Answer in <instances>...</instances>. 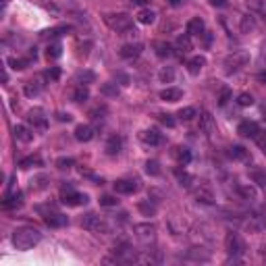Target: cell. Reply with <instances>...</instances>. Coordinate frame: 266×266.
Here are the masks:
<instances>
[{
    "mask_svg": "<svg viewBox=\"0 0 266 266\" xmlns=\"http://www.w3.org/2000/svg\"><path fill=\"white\" fill-rule=\"evenodd\" d=\"M42 239V233L35 227H19L13 231V245L17 250H32Z\"/></svg>",
    "mask_w": 266,
    "mask_h": 266,
    "instance_id": "6da1fadb",
    "label": "cell"
},
{
    "mask_svg": "<svg viewBox=\"0 0 266 266\" xmlns=\"http://www.w3.org/2000/svg\"><path fill=\"white\" fill-rule=\"evenodd\" d=\"M104 23H106L112 32L117 33H125L131 30V17L127 13H112V15H106L104 17Z\"/></svg>",
    "mask_w": 266,
    "mask_h": 266,
    "instance_id": "7a4b0ae2",
    "label": "cell"
},
{
    "mask_svg": "<svg viewBox=\"0 0 266 266\" xmlns=\"http://www.w3.org/2000/svg\"><path fill=\"white\" fill-rule=\"evenodd\" d=\"M250 63V54L245 50H235L233 54H229L225 59V73L231 75V73H237L239 69H243L245 65Z\"/></svg>",
    "mask_w": 266,
    "mask_h": 266,
    "instance_id": "3957f363",
    "label": "cell"
},
{
    "mask_svg": "<svg viewBox=\"0 0 266 266\" xmlns=\"http://www.w3.org/2000/svg\"><path fill=\"white\" fill-rule=\"evenodd\" d=\"M81 227L90 233H108V223L94 212H88L81 218Z\"/></svg>",
    "mask_w": 266,
    "mask_h": 266,
    "instance_id": "277c9868",
    "label": "cell"
},
{
    "mask_svg": "<svg viewBox=\"0 0 266 266\" xmlns=\"http://www.w3.org/2000/svg\"><path fill=\"white\" fill-rule=\"evenodd\" d=\"M135 237H137L141 243H146V245L154 243V239H156V227L150 225V223L137 225V227H135Z\"/></svg>",
    "mask_w": 266,
    "mask_h": 266,
    "instance_id": "5b68a950",
    "label": "cell"
},
{
    "mask_svg": "<svg viewBox=\"0 0 266 266\" xmlns=\"http://www.w3.org/2000/svg\"><path fill=\"white\" fill-rule=\"evenodd\" d=\"M88 200H90L88 196L75 192L73 187H65L63 189V202L66 206H81V204H88Z\"/></svg>",
    "mask_w": 266,
    "mask_h": 266,
    "instance_id": "8992f818",
    "label": "cell"
},
{
    "mask_svg": "<svg viewBox=\"0 0 266 266\" xmlns=\"http://www.w3.org/2000/svg\"><path fill=\"white\" fill-rule=\"evenodd\" d=\"M248 231H252V233H260V231H264L266 229V212L264 210H258V212H254V214H250V218H248Z\"/></svg>",
    "mask_w": 266,
    "mask_h": 266,
    "instance_id": "52a82bcc",
    "label": "cell"
},
{
    "mask_svg": "<svg viewBox=\"0 0 266 266\" xmlns=\"http://www.w3.org/2000/svg\"><path fill=\"white\" fill-rule=\"evenodd\" d=\"M225 245H227V252L233 254V256L243 254V250H245V243H243V239L237 233H229V235H227Z\"/></svg>",
    "mask_w": 266,
    "mask_h": 266,
    "instance_id": "ba28073f",
    "label": "cell"
},
{
    "mask_svg": "<svg viewBox=\"0 0 266 266\" xmlns=\"http://www.w3.org/2000/svg\"><path fill=\"white\" fill-rule=\"evenodd\" d=\"M115 258H117V262L129 264V262H137L139 256H137V252L133 248H129V245H121V248L115 250Z\"/></svg>",
    "mask_w": 266,
    "mask_h": 266,
    "instance_id": "9c48e42d",
    "label": "cell"
},
{
    "mask_svg": "<svg viewBox=\"0 0 266 266\" xmlns=\"http://www.w3.org/2000/svg\"><path fill=\"white\" fill-rule=\"evenodd\" d=\"M115 189H117V194H135L137 189H139V183L135 181V179H119V181L115 183Z\"/></svg>",
    "mask_w": 266,
    "mask_h": 266,
    "instance_id": "30bf717a",
    "label": "cell"
},
{
    "mask_svg": "<svg viewBox=\"0 0 266 266\" xmlns=\"http://www.w3.org/2000/svg\"><path fill=\"white\" fill-rule=\"evenodd\" d=\"M23 204V194L21 192H8L2 200V208L4 210H13V208H19Z\"/></svg>",
    "mask_w": 266,
    "mask_h": 266,
    "instance_id": "8fae6325",
    "label": "cell"
},
{
    "mask_svg": "<svg viewBox=\"0 0 266 266\" xmlns=\"http://www.w3.org/2000/svg\"><path fill=\"white\" fill-rule=\"evenodd\" d=\"M237 133H239L241 137H256L260 133V127L256 125L254 121H243V123H239V127H237Z\"/></svg>",
    "mask_w": 266,
    "mask_h": 266,
    "instance_id": "7c38bea8",
    "label": "cell"
},
{
    "mask_svg": "<svg viewBox=\"0 0 266 266\" xmlns=\"http://www.w3.org/2000/svg\"><path fill=\"white\" fill-rule=\"evenodd\" d=\"M194 196L198 202H202V204H214V194L208 185H200L198 189H194Z\"/></svg>",
    "mask_w": 266,
    "mask_h": 266,
    "instance_id": "4fadbf2b",
    "label": "cell"
},
{
    "mask_svg": "<svg viewBox=\"0 0 266 266\" xmlns=\"http://www.w3.org/2000/svg\"><path fill=\"white\" fill-rule=\"evenodd\" d=\"M139 139L144 141V144H148V146H158L160 141H163V135H160L156 129H144L139 133Z\"/></svg>",
    "mask_w": 266,
    "mask_h": 266,
    "instance_id": "5bb4252c",
    "label": "cell"
},
{
    "mask_svg": "<svg viewBox=\"0 0 266 266\" xmlns=\"http://www.w3.org/2000/svg\"><path fill=\"white\" fill-rule=\"evenodd\" d=\"M141 50H144L141 44H125L119 54H121V59H137V56L141 54Z\"/></svg>",
    "mask_w": 266,
    "mask_h": 266,
    "instance_id": "9a60e30c",
    "label": "cell"
},
{
    "mask_svg": "<svg viewBox=\"0 0 266 266\" xmlns=\"http://www.w3.org/2000/svg\"><path fill=\"white\" fill-rule=\"evenodd\" d=\"M27 121L33 125V129H46V117H44V112L40 108H35V110H30V115H27Z\"/></svg>",
    "mask_w": 266,
    "mask_h": 266,
    "instance_id": "2e32d148",
    "label": "cell"
},
{
    "mask_svg": "<svg viewBox=\"0 0 266 266\" xmlns=\"http://www.w3.org/2000/svg\"><path fill=\"white\" fill-rule=\"evenodd\" d=\"M13 133H15V139L17 141H23V144H30V141L33 139V131H30L25 125H17L13 129Z\"/></svg>",
    "mask_w": 266,
    "mask_h": 266,
    "instance_id": "e0dca14e",
    "label": "cell"
},
{
    "mask_svg": "<svg viewBox=\"0 0 266 266\" xmlns=\"http://www.w3.org/2000/svg\"><path fill=\"white\" fill-rule=\"evenodd\" d=\"M160 98H163L165 102H177V100L183 98V90H179V88H166V90L160 92Z\"/></svg>",
    "mask_w": 266,
    "mask_h": 266,
    "instance_id": "ac0fdd59",
    "label": "cell"
},
{
    "mask_svg": "<svg viewBox=\"0 0 266 266\" xmlns=\"http://www.w3.org/2000/svg\"><path fill=\"white\" fill-rule=\"evenodd\" d=\"M204 30H206V25H204V21L200 17H194L192 21L187 23V33L189 35H202Z\"/></svg>",
    "mask_w": 266,
    "mask_h": 266,
    "instance_id": "d6986e66",
    "label": "cell"
},
{
    "mask_svg": "<svg viewBox=\"0 0 266 266\" xmlns=\"http://www.w3.org/2000/svg\"><path fill=\"white\" fill-rule=\"evenodd\" d=\"M44 221L48 227H65L66 225V216L65 214H59V212H48L44 216Z\"/></svg>",
    "mask_w": 266,
    "mask_h": 266,
    "instance_id": "ffe728a7",
    "label": "cell"
},
{
    "mask_svg": "<svg viewBox=\"0 0 266 266\" xmlns=\"http://www.w3.org/2000/svg\"><path fill=\"white\" fill-rule=\"evenodd\" d=\"M94 137V129L90 125H79L75 129V139L77 141H90Z\"/></svg>",
    "mask_w": 266,
    "mask_h": 266,
    "instance_id": "44dd1931",
    "label": "cell"
},
{
    "mask_svg": "<svg viewBox=\"0 0 266 266\" xmlns=\"http://www.w3.org/2000/svg\"><path fill=\"white\" fill-rule=\"evenodd\" d=\"M137 21L141 25H152V23L156 21V13L150 11V8H141V11L137 13Z\"/></svg>",
    "mask_w": 266,
    "mask_h": 266,
    "instance_id": "7402d4cb",
    "label": "cell"
},
{
    "mask_svg": "<svg viewBox=\"0 0 266 266\" xmlns=\"http://www.w3.org/2000/svg\"><path fill=\"white\" fill-rule=\"evenodd\" d=\"M204 65H206V59H204V56H194V59L187 63V69H189V73H192V75H198L200 71H202V66H204Z\"/></svg>",
    "mask_w": 266,
    "mask_h": 266,
    "instance_id": "603a6c76",
    "label": "cell"
},
{
    "mask_svg": "<svg viewBox=\"0 0 266 266\" xmlns=\"http://www.w3.org/2000/svg\"><path fill=\"white\" fill-rule=\"evenodd\" d=\"M177 50H181L183 54L192 50V35H189V33L179 35V37H177Z\"/></svg>",
    "mask_w": 266,
    "mask_h": 266,
    "instance_id": "cb8c5ba5",
    "label": "cell"
},
{
    "mask_svg": "<svg viewBox=\"0 0 266 266\" xmlns=\"http://www.w3.org/2000/svg\"><path fill=\"white\" fill-rule=\"evenodd\" d=\"M254 30H256L254 19H252L250 15H243V17L239 19V32H241V33H250V32H254Z\"/></svg>",
    "mask_w": 266,
    "mask_h": 266,
    "instance_id": "d4e9b609",
    "label": "cell"
},
{
    "mask_svg": "<svg viewBox=\"0 0 266 266\" xmlns=\"http://www.w3.org/2000/svg\"><path fill=\"white\" fill-rule=\"evenodd\" d=\"M121 146H123V139L115 135V137H110V139H108V144H106V152H108L110 156H115V154H119V152H121Z\"/></svg>",
    "mask_w": 266,
    "mask_h": 266,
    "instance_id": "484cf974",
    "label": "cell"
},
{
    "mask_svg": "<svg viewBox=\"0 0 266 266\" xmlns=\"http://www.w3.org/2000/svg\"><path fill=\"white\" fill-rule=\"evenodd\" d=\"M229 156L233 160H245L248 158V152H245V148H241V146H231L229 148Z\"/></svg>",
    "mask_w": 266,
    "mask_h": 266,
    "instance_id": "4316f807",
    "label": "cell"
},
{
    "mask_svg": "<svg viewBox=\"0 0 266 266\" xmlns=\"http://www.w3.org/2000/svg\"><path fill=\"white\" fill-rule=\"evenodd\" d=\"M237 194H239L243 200H256V189L252 185H239L237 187Z\"/></svg>",
    "mask_w": 266,
    "mask_h": 266,
    "instance_id": "83f0119b",
    "label": "cell"
},
{
    "mask_svg": "<svg viewBox=\"0 0 266 266\" xmlns=\"http://www.w3.org/2000/svg\"><path fill=\"white\" fill-rule=\"evenodd\" d=\"M40 90H42V83L37 81V79L27 81V85H25V94H27V96H37V94H40Z\"/></svg>",
    "mask_w": 266,
    "mask_h": 266,
    "instance_id": "f1b7e54d",
    "label": "cell"
},
{
    "mask_svg": "<svg viewBox=\"0 0 266 266\" xmlns=\"http://www.w3.org/2000/svg\"><path fill=\"white\" fill-rule=\"evenodd\" d=\"M175 175H177L179 183H181L183 187H192V181H194V177L189 175V173H185V170H181V168H177V170H175Z\"/></svg>",
    "mask_w": 266,
    "mask_h": 266,
    "instance_id": "f546056e",
    "label": "cell"
},
{
    "mask_svg": "<svg viewBox=\"0 0 266 266\" xmlns=\"http://www.w3.org/2000/svg\"><path fill=\"white\" fill-rule=\"evenodd\" d=\"M175 156L181 165H187L189 160H192V152H189L187 148H175Z\"/></svg>",
    "mask_w": 266,
    "mask_h": 266,
    "instance_id": "4dcf8cb0",
    "label": "cell"
},
{
    "mask_svg": "<svg viewBox=\"0 0 266 266\" xmlns=\"http://www.w3.org/2000/svg\"><path fill=\"white\" fill-rule=\"evenodd\" d=\"M158 77H160V81H163V83H170V81L175 79V71H173V66H165V69L158 73Z\"/></svg>",
    "mask_w": 266,
    "mask_h": 266,
    "instance_id": "1f68e13d",
    "label": "cell"
},
{
    "mask_svg": "<svg viewBox=\"0 0 266 266\" xmlns=\"http://www.w3.org/2000/svg\"><path fill=\"white\" fill-rule=\"evenodd\" d=\"M88 98H90V92H88V88H83V85H79V88L75 90V94H73L75 102H85Z\"/></svg>",
    "mask_w": 266,
    "mask_h": 266,
    "instance_id": "d6a6232c",
    "label": "cell"
},
{
    "mask_svg": "<svg viewBox=\"0 0 266 266\" xmlns=\"http://www.w3.org/2000/svg\"><path fill=\"white\" fill-rule=\"evenodd\" d=\"M196 115H198V110H196L194 106H187V108L179 110V119H181V121H192Z\"/></svg>",
    "mask_w": 266,
    "mask_h": 266,
    "instance_id": "836d02e7",
    "label": "cell"
},
{
    "mask_svg": "<svg viewBox=\"0 0 266 266\" xmlns=\"http://www.w3.org/2000/svg\"><path fill=\"white\" fill-rule=\"evenodd\" d=\"M154 48H156V54L160 56V59H165V56H170V46L165 44V42H156Z\"/></svg>",
    "mask_w": 266,
    "mask_h": 266,
    "instance_id": "e575fe53",
    "label": "cell"
},
{
    "mask_svg": "<svg viewBox=\"0 0 266 266\" xmlns=\"http://www.w3.org/2000/svg\"><path fill=\"white\" fill-rule=\"evenodd\" d=\"M200 121H202V123H200V129H202V131H212V117L210 115H208V112H204V115L202 117H200Z\"/></svg>",
    "mask_w": 266,
    "mask_h": 266,
    "instance_id": "d590c367",
    "label": "cell"
},
{
    "mask_svg": "<svg viewBox=\"0 0 266 266\" xmlns=\"http://www.w3.org/2000/svg\"><path fill=\"white\" fill-rule=\"evenodd\" d=\"M146 173L148 175H160V165L156 163V160H148V163H146Z\"/></svg>",
    "mask_w": 266,
    "mask_h": 266,
    "instance_id": "8d00e7d4",
    "label": "cell"
},
{
    "mask_svg": "<svg viewBox=\"0 0 266 266\" xmlns=\"http://www.w3.org/2000/svg\"><path fill=\"white\" fill-rule=\"evenodd\" d=\"M252 179H254L256 183H260L262 187H266V170H254Z\"/></svg>",
    "mask_w": 266,
    "mask_h": 266,
    "instance_id": "74e56055",
    "label": "cell"
},
{
    "mask_svg": "<svg viewBox=\"0 0 266 266\" xmlns=\"http://www.w3.org/2000/svg\"><path fill=\"white\" fill-rule=\"evenodd\" d=\"M33 165H40V156H30L21 160V168H32Z\"/></svg>",
    "mask_w": 266,
    "mask_h": 266,
    "instance_id": "f35d334b",
    "label": "cell"
},
{
    "mask_svg": "<svg viewBox=\"0 0 266 266\" xmlns=\"http://www.w3.org/2000/svg\"><path fill=\"white\" fill-rule=\"evenodd\" d=\"M237 104H239V106H252V104H254V98L250 96V94H241V96L237 98Z\"/></svg>",
    "mask_w": 266,
    "mask_h": 266,
    "instance_id": "ab89813d",
    "label": "cell"
},
{
    "mask_svg": "<svg viewBox=\"0 0 266 266\" xmlns=\"http://www.w3.org/2000/svg\"><path fill=\"white\" fill-rule=\"evenodd\" d=\"M59 56H61V44L48 46V59H59Z\"/></svg>",
    "mask_w": 266,
    "mask_h": 266,
    "instance_id": "60d3db41",
    "label": "cell"
},
{
    "mask_svg": "<svg viewBox=\"0 0 266 266\" xmlns=\"http://www.w3.org/2000/svg\"><path fill=\"white\" fill-rule=\"evenodd\" d=\"M254 139H256V141H258V146H260V150L264 152V156H266V133H264V131H260V133H258V135H256Z\"/></svg>",
    "mask_w": 266,
    "mask_h": 266,
    "instance_id": "b9f144b4",
    "label": "cell"
},
{
    "mask_svg": "<svg viewBox=\"0 0 266 266\" xmlns=\"http://www.w3.org/2000/svg\"><path fill=\"white\" fill-rule=\"evenodd\" d=\"M100 204H102V206H117V204H119V200H117L115 196H102Z\"/></svg>",
    "mask_w": 266,
    "mask_h": 266,
    "instance_id": "7bdbcfd3",
    "label": "cell"
},
{
    "mask_svg": "<svg viewBox=\"0 0 266 266\" xmlns=\"http://www.w3.org/2000/svg\"><path fill=\"white\" fill-rule=\"evenodd\" d=\"M139 210L144 212V214H148V216H150V214H154L156 206H154V204H148V202H141V204H139Z\"/></svg>",
    "mask_w": 266,
    "mask_h": 266,
    "instance_id": "ee69618b",
    "label": "cell"
},
{
    "mask_svg": "<svg viewBox=\"0 0 266 266\" xmlns=\"http://www.w3.org/2000/svg\"><path fill=\"white\" fill-rule=\"evenodd\" d=\"M158 121L163 123V125H166V127H175V119L170 117V115H160Z\"/></svg>",
    "mask_w": 266,
    "mask_h": 266,
    "instance_id": "f6af8a7d",
    "label": "cell"
},
{
    "mask_svg": "<svg viewBox=\"0 0 266 266\" xmlns=\"http://www.w3.org/2000/svg\"><path fill=\"white\" fill-rule=\"evenodd\" d=\"M200 248H192V252H189V256L192 258H196V260H208V254H204V252H198Z\"/></svg>",
    "mask_w": 266,
    "mask_h": 266,
    "instance_id": "bcb514c9",
    "label": "cell"
},
{
    "mask_svg": "<svg viewBox=\"0 0 266 266\" xmlns=\"http://www.w3.org/2000/svg\"><path fill=\"white\" fill-rule=\"evenodd\" d=\"M56 165H59V168L65 170V168H71V166H73V160H71V158H61Z\"/></svg>",
    "mask_w": 266,
    "mask_h": 266,
    "instance_id": "7dc6e473",
    "label": "cell"
},
{
    "mask_svg": "<svg viewBox=\"0 0 266 266\" xmlns=\"http://www.w3.org/2000/svg\"><path fill=\"white\" fill-rule=\"evenodd\" d=\"M11 65H13V69H25L27 61H21V59H13V61H11Z\"/></svg>",
    "mask_w": 266,
    "mask_h": 266,
    "instance_id": "c3c4849f",
    "label": "cell"
},
{
    "mask_svg": "<svg viewBox=\"0 0 266 266\" xmlns=\"http://www.w3.org/2000/svg\"><path fill=\"white\" fill-rule=\"evenodd\" d=\"M102 92H104V94H112V96H117V94H119V90H112L110 85H104Z\"/></svg>",
    "mask_w": 266,
    "mask_h": 266,
    "instance_id": "681fc988",
    "label": "cell"
},
{
    "mask_svg": "<svg viewBox=\"0 0 266 266\" xmlns=\"http://www.w3.org/2000/svg\"><path fill=\"white\" fill-rule=\"evenodd\" d=\"M212 6H227V0H210Z\"/></svg>",
    "mask_w": 266,
    "mask_h": 266,
    "instance_id": "f907efd6",
    "label": "cell"
},
{
    "mask_svg": "<svg viewBox=\"0 0 266 266\" xmlns=\"http://www.w3.org/2000/svg\"><path fill=\"white\" fill-rule=\"evenodd\" d=\"M227 100H229V92H223V98H221V106H225V104H227Z\"/></svg>",
    "mask_w": 266,
    "mask_h": 266,
    "instance_id": "816d5d0a",
    "label": "cell"
},
{
    "mask_svg": "<svg viewBox=\"0 0 266 266\" xmlns=\"http://www.w3.org/2000/svg\"><path fill=\"white\" fill-rule=\"evenodd\" d=\"M168 2H170V6H181L185 0H168Z\"/></svg>",
    "mask_w": 266,
    "mask_h": 266,
    "instance_id": "f5cc1de1",
    "label": "cell"
},
{
    "mask_svg": "<svg viewBox=\"0 0 266 266\" xmlns=\"http://www.w3.org/2000/svg\"><path fill=\"white\" fill-rule=\"evenodd\" d=\"M258 79H260V81H262V83L266 85V71H262V73L258 75Z\"/></svg>",
    "mask_w": 266,
    "mask_h": 266,
    "instance_id": "db71d44e",
    "label": "cell"
},
{
    "mask_svg": "<svg viewBox=\"0 0 266 266\" xmlns=\"http://www.w3.org/2000/svg\"><path fill=\"white\" fill-rule=\"evenodd\" d=\"M48 77H50V79H56V77H59V71H56V69H54L52 73H48Z\"/></svg>",
    "mask_w": 266,
    "mask_h": 266,
    "instance_id": "11a10c76",
    "label": "cell"
},
{
    "mask_svg": "<svg viewBox=\"0 0 266 266\" xmlns=\"http://www.w3.org/2000/svg\"><path fill=\"white\" fill-rule=\"evenodd\" d=\"M61 121H71V115H59Z\"/></svg>",
    "mask_w": 266,
    "mask_h": 266,
    "instance_id": "9f6ffc18",
    "label": "cell"
},
{
    "mask_svg": "<svg viewBox=\"0 0 266 266\" xmlns=\"http://www.w3.org/2000/svg\"><path fill=\"white\" fill-rule=\"evenodd\" d=\"M135 4H144V2H148V0H133Z\"/></svg>",
    "mask_w": 266,
    "mask_h": 266,
    "instance_id": "6f0895ef",
    "label": "cell"
}]
</instances>
